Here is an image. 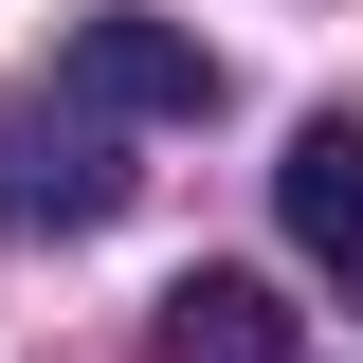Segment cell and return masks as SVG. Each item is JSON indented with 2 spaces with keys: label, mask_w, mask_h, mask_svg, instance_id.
<instances>
[{
  "label": "cell",
  "mask_w": 363,
  "mask_h": 363,
  "mask_svg": "<svg viewBox=\"0 0 363 363\" xmlns=\"http://www.w3.org/2000/svg\"><path fill=\"white\" fill-rule=\"evenodd\" d=\"M55 91H73V109H128V128H200V109H218V55L182 37V18L91 0L73 37H55Z\"/></svg>",
  "instance_id": "1"
},
{
  "label": "cell",
  "mask_w": 363,
  "mask_h": 363,
  "mask_svg": "<svg viewBox=\"0 0 363 363\" xmlns=\"http://www.w3.org/2000/svg\"><path fill=\"white\" fill-rule=\"evenodd\" d=\"M109 200H128L109 128H55V109H0V218H18V236H91Z\"/></svg>",
  "instance_id": "2"
},
{
  "label": "cell",
  "mask_w": 363,
  "mask_h": 363,
  "mask_svg": "<svg viewBox=\"0 0 363 363\" xmlns=\"http://www.w3.org/2000/svg\"><path fill=\"white\" fill-rule=\"evenodd\" d=\"M272 218L309 236V255H363V109H309L291 164H272Z\"/></svg>",
  "instance_id": "3"
},
{
  "label": "cell",
  "mask_w": 363,
  "mask_h": 363,
  "mask_svg": "<svg viewBox=\"0 0 363 363\" xmlns=\"http://www.w3.org/2000/svg\"><path fill=\"white\" fill-rule=\"evenodd\" d=\"M164 363H291L272 272H182V291H164Z\"/></svg>",
  "instance_id": "4"
}]
</instances>
